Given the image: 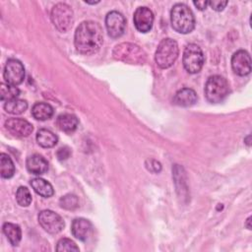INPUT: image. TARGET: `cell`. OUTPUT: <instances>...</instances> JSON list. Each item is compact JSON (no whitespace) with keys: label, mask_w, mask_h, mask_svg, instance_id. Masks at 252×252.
<instances>
[{"label":"cell","mask_w":252,"mask_h":252,"mask_svg":"<svg viewBox=\"0 0 252 252\" xmlns=\"http://www.w3.org/2000/svg\"><path fill=\"white\" fill-rule=\"evenodd\" d=\"M32 115L36 120L44 121L53 115V108L46 102H36L32 108Z\"/></svg>","instance_id":"obj_19"},{"label":"cell","mask_w":252,"mask_h":252,"mask_svg":"<svg viewBox=\"0 0 252 252\" xmlns=\"http://www.w3.org/2000/svg\"><path fill=\"white\" fill-rule=\"evenodd\" d=\"M60 207L65 210H75L79 207V199L74 194H67L60 198Z\"/></svg>","instance_id":"obj_26"},{"label":"cell","mask_w":252,"mask_h":252,"mask_svg":"<svg viewBox=\"0 0 252 252\" xmlns=\"http://www.w3.org/2000/svg\"><path fill=\"white\" fill-rule=\"evenodd\" d=\"M54 27L61 32H68L74 23V14L71 7L65 3L56 4L50 14Z\"/></svg>","instance_id":"obj_6"},{"label":"cell","mask_w":252,"mask_h":252,"mask_svg":"<svg viewBox=\"0 0 252 252\" xmlns=\"http://www.w3.org/2000/svg\"><path fill=\"white\" fill-rule=\"evenodd\" d=\"M57 136L47 129H40L36 134V142L42 148H52L57 144Z\"/></svg>","instance_id":"obj_20"},{"label":"cell","mask_w":252,"mask_h":252,"mask_svg":"<svg viewBox=\"0 0 252 252\" xmlns=\"http://www.w3.org/2000/svg\"><path fill=\"white\" fill-rule=\"evenodd\" d=\"M105 27L108 35L112 38H117L124 33L126 28V20L121 13L117 11H111L105 17Z\"/></svg>","instance_id":"obj_10"},{"label":"cell","mask_w":252,"mask_h":252,"mask_svg":"<svg viewBox=\"0 0 252 252\" xmlns=\"http://www.w3.org/2000/svg\"><path fill=\"white\" fill-rule=\"evenodd\" d=\"M27 108H28V102L18 97L7 100L4 104V109L11 114H21L25 112Z\"/></svg>","instance_id":"obj_23"},{"label":"cell","mask_w":252,"mask_h":252,"mask_svg":"<svg viewBox=\"0 0 252 252\" xmlns=\"http://www.w3.org/2000/svg\"><path fill=\"white\" fill-rule=\"evenodd\" d=\"M204 54L202 49L195 43H189L184 51L182 63L185 70L190 74L198 73L204 65Z\"/></svg>","instance_id":"obj_7"},{"label":"cell","mask_w":252,"mask_h":252,"mask_svg":"<svg viewBox=\"0 0 252 252\" xmlns=\"http://www.w3.org/2000/svg\"><path fill=\"white\" fill-rule=\"evenodd\" d=\"M250 220H251V218L249 217V218L247 219V221H246V227H247L248 229H251V226H250V224H249V223H250Z\"/></svg>","instance_id":"obj_32"},{"label":"cell","mask_w":252,"mask_h":252,"mask_svg":"<svg viewBox=\"0 0 252 252\" xmlns=\"http://www.w3.org/2000/svg\"><path fill=\"white\" fill-rule=\"evenodd\" d=\"M227 1H220V0H213V1H209V5L211 6V8L215 11H222L223 8L227 5Z\"/></svg>","instance_id":"obj_28"},{"label":"cell","mask_w":252,"mask_h":252,"mask_svg":"<svg viewBox=\"0 0 252 252\" xmlns=\"http://www.w3.org/2000/svg\"><path fill=\"white\" fill-rule=\"evenodd\" d=\"M71 155V151L68 147H63V148H60L57 153H56V156H57V158L59 160H65L67 159Z\"/></svg>","instance_id":"obj_29"},{"label":"cell","mask_w":252,"mask_h":252,"mask_svg":"<svg viewBox=\"0 0 252 252\" xmlns=\"http://www.w3.org/2000/svg\"><path fill=\"white\" fill-rule=\"evenodd\" d=\"M3 232L13 246H17L22 238V231L18 224L5 222L3 224Z\"/></svg>","instance_id":"obj_21"},{"label":"cell","mask_w":252,"mask_h":252,"mask_svg":"<svg viewBox=\"0 0 252 252\" xmlns=\"http://www.w3.org/2000/svg\"><path fill=\"white\" fill-rule=\"evenodd\" d=\"M197 101V94L194 90L189 88H183L179 90L173 97V103L178 106L188 107Z\"/></svg>","instance_id":"obj_16"},{"label":"cell","mask_w":252,"mask_h":252,"mask_svg":"<svg viewBox=\"0 0 252 252\" xmlns=\"http://www.w3.org/2000/svg\"><path fill=\"white\" fill-rule=\"evenodd\" d=\"M231 67L235 74L246 76L251 72V58L247 51L238 50L231 57Z\"/></svg>","instance_id":"obj_12"},{"label":"cell","mask_w":252,"mask_h":252,"mask_svg":"<svg viewBox=\"0 0 252 252\" xmlns=\"http://www.w3.org/2000/svg\"><path fill=\"white\" fill-rule=\"evenodd\" d=\"M0 173L3 178H11L15 173V165L11 158L2 153L0 155Z\"/></svg>","instance_id":"obj_22"},{"label":"cell","mask_w":252,"mask_h":252,"mask_svg":"<svg viewBox=\"0 0 252 252\" xmlns=\"http://www.w3.org/2000/svg\"><path fill=\"white\" fill-rule=\"evenodd\" d=\"M172 29L180 33H189L195 28V18L191 9L183 4H175L170 11Z\"/></svg>","instance_id":"obj_2"},{"label":"cell","mask_w":252,"mask_h":252,"mask_svg":"<svg viewBox=\"0 0 252 252\" xmlns=\"http://www.w3.org/2000/svg\"><path fill=\"white\" fill-rule=\"evenodd\" d=\"M150 162V165L149 164H146L147 168L153 172H159L160 169H161V165L158 161L157 160H154V159H151V160H148Z\"/></svg>","instance_id":"obj_30"},{"label":"cell","mask_w":252,"mask_h":252,"mask_svg":"<svg viewBox=\"0 0 252 252\" xmlns=\"http://www.w3.org/2000/svg\"><path fill=\"white\" fill-rule=\"evenodd\" d=\"M20 94V90L16 86H12L9 84H1L0 87V98L2 101H7L10 99L17 98Z\"/></svg>","instance_id":"obj_24"},{"label":"cell","mask_w":252,"mask_h":252,"mask_svg":"<svg viewBox=\"0 0 252 252\" xmlns=\"http://www.w3.org/2000/svg\"><path fill=\"white\" fill-rule=\"evenodd\" d=\"M79 124L78 118L71 113H63L60 114L56 119V125L57 127L66 133H72L74 132Z\"/></svg>","instance_id":"obj_17"},{"label":"cell","mask_w":252,"mask_h":252,"mask_svg":"<svg viewBox=\"0 0 252 252\" xmlns=\"http://www.w3.org/2000/svg\"><path fill=\"white\" fill-rule=\"evenodd\" d=\"M250 138H251V136H250V135H248V136H247V137H246V139H245V140H247V142H246V144H247V145H248V146H250V141H249V139H250Z\"/></svg>","instance_id":"obj_33"},{"label":"cell","mask_w":252,"mask_h":252,"mask_svg":"<svg viewBox=\"0 0 252 252\" xmlns=\"http://www.w3.org/2000/svg\"><path fill=\"white\" fill-rule=\"evenodd\" d=\"M229 93L227 81L219 75L211 76L205 85V96L211 103L222 101Z\"/></svg>","instance_id":"obj_5"},{"label":"cell","mask_w":252,"mask_h":252,"mask_svg":"<svg viewBox=\"0 0 252 252\" xmlns=\"http://www.w3.org/2000/svg\"><path fill=\"white\" fill-rule=\"evenodd\" d=\"M102 42V29L96 22L85 21L77 28L74 43L79 53L84 55L94 54L100 49Z\"/></svg>","instance_id":"obj_1"},{"label":"cell","mask_w":252,"mask_h":252,"mask_svg":"<svg viewBox=\"0 0 252 252\" xmlns=\"http://www.w3.org/2000/svg\"><path fill=\"white\" fill-rule=\"evenodd\" d=\"M71 231L73 236H75L77 239L81 241H86L93 233V224L90 220L86 219H75L72 222Z\"/></svg>","instance_id":"obj_14"},{"label":"cell","mask_w":252,"mask_h":252,"mask_svg":"<svg viewBox=\"0 0 252 252\" xmlns=\"http://www.w3.org/2000/svg\"><path fill=\"white\" fill-rule=\"evenodd\" d=\"M112 56L118 61L134 65L144 64L147 60L146 52L139 45L131 42H122L115 45Z\"/></svg>","instance_id":"obj_3"},{"label":"cell","mask_w":252,"mask_h":252,"mask_svg":"<svg viewBox=\"0 0 252 252\" xmlns=\"http://www.w3.org/2000/svg\"><path fill=\"white\" fill-rule=\"evenodd\" d=\"M56 251H79L76 243L69 238H61L56 245Z\"/></svg>","instance_id":"obj_27"},{"label":"cell","mask_w":252,"mask_h":252,"mask_svg":"<svg viewBox=\"0 0 252 252\" xmlns=\"http://www.w3.org/2000/svg\"><path fill=\"white\" fill-rule=\"evenodd\" d=\"M6 129L14 136L24 138L32 134V125L23 118H10L5 122Z\"/></svg>","instance_id":"obj_13"},{"label":"cell","mask_w":252,"mask_h":252,"mask_svg":"<svg viewBox=\"0 0 252 252\" xmlns=\"http://www.w3.org/2000/svg\"><path fill=\"white\" fill-rule=\"evenodd\" d=\"M27 168L28 170L35 175H40L45 173L48 170V162L47 160L40 155L34 154L30 156L27 159Z\"/></svg>","instance_id":"obj_15"},{"label":"cell","mask_w":252,"mask_h":252,"mask_svg":"<svg viewBox=\"0 0 252 252\" xmlns=\"http://www.w3.org/2000/svg\"><path fill=\"white\" fill-rule=\"evenodd\" d=\"M193 4L199 9V10H205L207 6L209 5V1H194Z\"/></svg>","instance_id":"obj_31"},{"label":"cell","mask_w":252,"mask_h":252,"mask_svg":"<svg viewBox=\"0 0 252 252\" xmlns=\"http://www.w3.org/2000/svg\"><path fill=\"white\" fill-rule=\"evenodd\" d=\"M178 52L177 42L171 38H164L159 42L157 48L155 55L156 63L162 69L169 68L176 61Z\"/></svg>","instance_id":"obj_4"},{"label":"cell","mask_w":252,"mask_h":252,"mask_svg":"<svg viewBox=\"0 0 252 252\" xmlns=\"http://www.w3.org/2000/svg\"><path fill=\"white\" fill-rule=\"evenodd\" d=\"M134 25L141 32H148L153 28L154 14L147 7H139L134 13Z\"/></svg>","instance_id":"obj_11"},{"label":"cell","mask_w":252,"mask_h":252,"mask_svg":"<svg viewBox=\"0 0 252 252\" xmlns=\"http://www.w3.org/2000/svg\"><path fill=\"white\" fill-rule=\"evenodd\" d=\"M38 222L45 231L51 234L60 232L64 227L62 218L50 210H43L38 214Z\"/></svg>","instance_id":"obj_8"},{"label":"cell","mask_w":252,"mask_h":252,"mask_svg":"<svg viewBox=\"0 0 252 252\" xmlns=\"http://www.w3.org/2000/svg\"><path fill=\"white\" fill-rule=\"evenodd\" d=\"M17 203L22 207H28L32 203V195L27 187L21 186L16 192Z\"/></svg>","instance_id":"obj_25"},{"label":"cell","mask_w":252,"mask_h":252,"mask_svg":"<svg viewBox=\"0 0 252 252\" xmlns=\"http://www.w3.org/2000/svg\"><path fill=\"white\" fill-rule=\"evenodd\" d=\"M31 185H32V189L38 195H40V196H42L44 198H49V197H51L54 194V190H53L52 185L48 181H46V180H44L42 178L36 177V178L32 179Z\"/></svg>","instance_id":"obj_18"},{"label":"cell","mask_w":252,"mask_h":252,"mask_svg":"<svg viewBox=\"0 0 252 252\" xmlns=\"http://www.w3.org/2000/svg\"><path fill=\"white\" fill-rule=\"evenodd\" d=\"M4 80L12 86L20 85L25 79V68L17 59H9L4 68Z\"/></svg>","instance_id":"obj_9"}]
</instances>
